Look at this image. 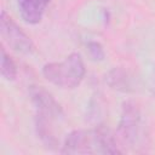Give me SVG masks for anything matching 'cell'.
Instances as JSON below:
<instances>
[{
    "label": "cell",
    "mask_w": 155,
    "mask_h": 155,
    "mask_svg": "<svg viewBox=\"0 0 155 155\" xmlns=\"http://www.w3.org/2000/svg\"><path fill=\"white\" fill-rule=\"evenodd\" d=\"M31 101L35 108V128L38 137L47 148L53 149L58 144L54 126L63 116L62 108L52 94L41 87L31 90Z\"/></svg>",
    "instance_id": "cell-1"
},
{
    "label": "cell",
    "mask_w": 155,
    "mask_h": 155,
    "mask_svg": "<svg viewBox=\"0 0 155 155\" xmlns=\"http://www.w3.org/2000/svg\"><path fill=\"white\" fill-rule=\"evenodd\" d=\"M0 33L4 41L13 51L22 54L33 53L34 51L33 41L5 11H1L0 15Z\"/></svg>",
    "instance_id": "cell-5"
},
{
    "label": "cell",
    "mask_w": 155,
    "mask_h": 155,
    "mask_svg": "<svg viewBox=\"0 0 155 155\" xmlns=\"http://www.w3.org/2000/svg\"><path fill=\"white\" fill-rule=\"evenodd\" d=\"M86 74L81 56L76 52L70 53L62 62L47 63L42 68V75L51 84L61 88L78 87Z\"/></svg>",
    "instance_id": "cell-3"
},
{
    "label": "cell",
    "mask_w": 155,
    "mask_h": 155,
    "mask_svg": "<svg viewBox=\"0 0 155 155\" xmlns=\"http://www.w3.org/2000/svg\"><path fill=\"white\" fill-rule=\"evenodd\" d=\"M62 154H116L120 150L111 133L103 128L70 132L62 145Z\"/></svg>",
    "instance_id": "cell-2"
},
{
    "label": "cell",
    "mask_w": 155,
    "mask_h": 155,
    "mask_svg": "<svg viewBox=\"0 0 155 155\" xmlns=\"http://www.w3.org/2000/svg\"><path fill=\"white\" fill-rule=\"evenodd\" d=\"M119 136L121 140L133 150H142L147 147V127L138 104L132 101L125 102L122 105Z\"/></svg>",
    "instance_id": "cell-4"
},
{
    "label": "cell",
    "mask_w": 155,
    "mask_h": 155,
    "mask_svg": "<svg viewBox=\"0 0 155 155\" xmlns=\"http://www.w3.org/2000/svg\"><path fill=\"white\" fill-rule=\"evenodd\" d=\"M0 57H1V75L5 80L12 81L17 78V65L15 61L10 57V54L6 53L5 48L0 50Z\"/></svg>",
    "instance_id": "cell-7"
},
{
    "label": "cell",
    "mask_w": 155,
    "mask_h": 155,
    "mask_svg": "<svg viewBox=\"0 0 155 155\" xmlns=\"http://www.w3.org/2000/svg\"><path fill=\"white\" fill-rule=\"evenodd\" d=\"M110 74L114 75L115 78H117V82L113 84V85H111L113 87H115V88H117V90H124V91L128 90L130 84H128V81H127V78H125V74H124L121 70H116V69H114Z\"/></svg>",
    "instance_id": "cell-9"
},
{
    "label": "cell",
    "mask_w": 155,
    "mask_h": 155,
    "mask_svg": "<svg viewBox=\"0 0 155 155\" xmlns=\"http://www.w3.org/2000/svg\"><path fill=\"white\" fill-rule=\"evenodd\" d=\"M51 0H17V6L22 18L29 24L41 21L45 10Z\"/></svg>",
    "instance_id": "cell-6"
},
{
    "label": "cell",
    "mask_w": 155,
    "mask_h": 155,
    "mask_svg": "<svg viewBox=\"0 0 155 155\" xmlns=\"http://www.w3.org/2000/svg\"><path fill=\"white\" fill-rule=\"evenodd\" d=\"M87 50L93 61H103L104 59V56H105L104 48L98 41H88Z\"/></svg>",
    "instance_id": "cell-8"
}]
</instances>
